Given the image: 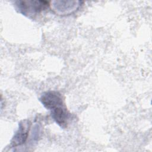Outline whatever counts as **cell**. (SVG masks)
<instances>
[{"label":"cell","instance_id":"6da1fadb","mask_svg":"<svg viewBox=\"0 0 152 152\" xmlns=\"http://www.w3.org/2000/svg\"><path fill=\"white\" fill-rule=\"evenodd\" d=\"M15 5L20 13L28 17L45 10L48 7L49 2L45 1H17Z\"/></svg>","mask_w":152,"mask_h":152},{"label":"cell","instance_id":"7a4b0ae2","mask_svg":"<svg viewBox=\"0 0 152 152\" xmlns=\"http://www.w3.org/2000/svg\"><path fill=\"white\" fill-rule=\"evenodd\" d=\"M31 122L28 119L22 120L18 124V128L10 141V147H15L23 144L27 140L31 127Z\"/></svg>","mask_w":152,"mask_h":152},{"label":"cell","instance_id":"3957f363","mask_svg":"<svg viewBox=\"0 0 152 152\" xmlns=\"http://www.w3.org/2000/svg\"><path fill=\"white\" fill-rule=\"evenodd\" d=\"M43 106L50 110L64 105L62 95L56 91L44 92L39 99Z\"/></svg>","mask_w":152,"mask_h":152},{"label":"cell","instance_id":"277c9868","mask_svg":"<svg viewBox=\"0 0 152 152\" xmlns=\"http://www.w3.org/2000/svg\"><path fill=\"white\" fill-rule=\"evenodd\" d=\"M52 9L59 15H68L75 11L80 5V1H52Z\"/></svg>","mask_w":152,"mask_h":152},{"label":"cell","instance_id":"5b68a950","mask_svg":"<svg viewBox=\"0 0 152 152\" xmlns=\"http://www.w3.org/2000/svg\"><path fill=\"white\" fill-rule=\"evenodd\" d=\"M51 116L55 122L62 128L67 127L71 115L64 105L51 110Z\"/></svg>","mask_w":152,"mask_h":152}]
</instances>
